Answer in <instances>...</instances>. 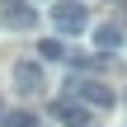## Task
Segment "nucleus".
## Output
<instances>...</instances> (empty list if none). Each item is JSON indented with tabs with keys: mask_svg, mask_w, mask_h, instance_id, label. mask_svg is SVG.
Segmentation results:
<instances>
[{
	"mask_svg": "<svg viewBox=\"0 0 127 127\" xmlns=\"http://www.w3.org/2000/svg\"><path fill=\"white\" fill-rule=\"evenodd\" d=\"M52 28H57V38L85 33V28H90V9H85L80 0H57V5H52Z\"/></svg>",
	"mask_w": 127,
	"mask_h": 127,
	"instance_id": "obj_1",
	"label": "nucleus"
},
{
	"mask_svg": "<svg viewBox=\"0 0 127 127\" xmlns=\"http://www.w3.org/2000/svg\"><path fill=\"white\" fill-rule=\"evenodd\" d=\"M9 80H14L19 94H42L47 71H42V61H14V66H9Z\"/></svg>",
	"mask_w": 127,
	"mask_h": 127,
	"instance_id": "obj_2",
	"label": "nucleus"
},
{
	"mask_svg": "<svg viewBox=\"0 0 127 127\" xmlns=\"http://www.w3.org/2000/svg\"><path fill=\"white\" fill-rule=\"evenodd\" d=\"M5 28H14V33H28L33 24H38V9L28 5V0H14V5H5Z\"/></svg>",
	"mask_w": 127,
	"mask_h": 127,
	"instance_id": "obj_3",
	"label": "nucleus"
},
{
	"mask_svg": "<svg viewBox=\"0 0 127 127\" xmlns=\"http://www.w3.org/2000/svg\"><path fill=\"white\" fill-rule=\"evenodd\" d=\"M75 94L90 104V108H113V90L104 80H75Z\"/></svg>",
	"mask_w": 127,
	"mask_h": 127,
	"instance_id": "obj_4",
	"label": "nucleus"
},
{
	"mask_svg": "<svg viewBox=\"0 0 127 127\" xmlns=\"http://www.w3.org/2000/svg\"><path fill=\"white\" fill-rule=\"evenodd\" d=\"M52 118L61 127H90V108H80L71 99H52Z\"/></svg>",
	"mask_w": 127,
	"mask_h": 127,
	"instance_id": "obj_5",
	"label": "nucleus"
},
{
	"mask_svg": "<svg viewBox=\"0 0 127 127\" xmlns=\"http://www.w3.org/2000/svg\"><path fill=\"white\" fill-rule=\"evenodd\" d=\"M90 38H94V47H99V52L123 47V28H118V24H94V33H90Z\"/></svg>",
	"mask_w": 127,
	"mask_h": 127,
	"instance_id": "obj_6",
	"label": "nucleus"
},
{
	"mask_svg": "<svg viewBox=\"0 0 127 127\" xmlns=\"http://www.w3.org/2000/svg\"><path fill=\"white\" fill-rule=\"evenodd\" d=\"M38 57H42V61H66L61 38H42V42H38Z\"/></svg>",
	"mask_w": 127,
	"mask_h": 127,
	"instance_id": "obj_7",
	"label": "nucleus"
},
{
	"mask_svg": "<svg viewBox=\"0 0 127 127\" xmlns=\"http://www.w3.org/2000/svg\"><path fill=\"white\" fill-rule=\"evenodd\" d=\"M0 113H5V104H0Z\"/></svg>",
	"mask_w": 127,
	"mask_h": 127,
	"instance_id": "obj_8",
	"label": "nucleus"
}]
</instances>
